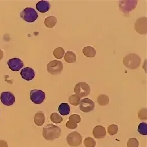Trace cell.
<instances>
[{"mask_svg": "<svg viewBox=\"0 0 147 147\" xmlns=\"http://www.w3.org/2000/svg\"><path fill=\"white\" fill-rule=\"evenodd\" d=\"M43 136L47 140H54L61 136V129L53 124L47 125L43 129Z\"/></svg>", "mask_w": 147, "mask_h": 147, "instance_id": "6da1fadb", "label": "cell"}, {"mask_svg": "<svg viewBox=\"0 0 147 147\" xmlns=\"http://www.w3.org/2000/svg\"><path fill=\"white\" fill-rule=\"evenodd\" d=\"M140 57L135 54L128 55L123 59V63L126 67L131 69H136L140 64Z\"/></svg>", "mask_w": 147, "mask_h": 147, "instance_id": "7a4b0ae2", "label": "cell"}, {"mask_svg": "<svg viewBox=\"0 0 147 147\" xmlns=\"http://www.w3.org/2000/svg\"><path fill=\"white\" fill-rule=\"evenodd\" d=\"M91 92L90 87L85 82L78 83L74 88V92L79 98H83L88 96Z\"/></svg>", "mask_w": 147, "mask_h": 147, "instance_id": "3957f363", "label": "cell"}, {"mask_svg": "<svg viewBox=\"0 0 147 147\" xmlns=\"http://www.w3.org/2000/svg\"><path fill=\"white\" fill-rule=\"evenodd\" d=\"M38 13L32 8H26L21 12L20 17L28 22H33L38 18Z\"/></svg>", "mask_w": 147, "mask_h": 147, "instance_id": "277c9868", "label": "cell"}, {"mask_svg": "<svg viewBox=\"0 0 147 147\" xmlns=\"http://www.w3.org/2000/svg\"><path fill=\"white\" fill-rule=\"evenodd\" d=\"M63 69L62 63L57 60H53L47 64V71L53 75H58L61 74Z\"/></svg>", "mask_w": 147, "mask_h": 147, "instance_id": "5b68a950", "label": "cell"}, {"mask_svg": "<svg viewBox=\"0 0 147 147\" xmlns=\"http://www.w3.org/2000/svg\"><path fill=\"white\" fill-rule=\"evenodd\" d=\"M67 142L71 147H78L82 143V137L77 132H73L67 136Z\"/></svg>", "mask_w": 147, "mask_h": 147, "instance_id": "8992f818", "label": "cell"}, {"mask_svg": "<svg viewBox=\"0 0 147 147\" xmlns=\"http://www.w3.org/2000/svg\"><path fill=\"white\" fill-rule=\"evenodd\" d=\"M30 96L32 101L37 105L41 104L45 97V92L40 90H32L30 92Z\"/></svg>", "mask_w": 147, "mask_h": 147, "instance_id": "52a82bcc", "label": "cell"}, {"mask_svg": "<svg viewBox=\"0 0 147 147\" xmlns=\"http://www.w3.org/2000/svg\"><path fill=\"white\" fill-rule=\"evenodd\" d=\"M95 108V103L89 98H85L80 100V109L84 113H89Z\"/></svg>", "mask_w": 147, "mask_h": 147, "instance_id": "ba28073f", "label": "cell"}, {"mask_svg": "<svg viewBox=\"0 0 147 147\" xmlns=\"http://www.w3.org/2000/svg\"><path fill=\"white\" fill-rule=\"evenodd\" d=\"M137 1H123L120 2V8L124 13H128L130 11L135 9Z\"/></svg>", "mask_w": 147, "mask_h": 147, "instance_id": "9c48e42d", "label": "cell"}, {"mask_svg": "<svg viewBox=\"0 0 147 147\" xmlns=\"http://www.w3.org/2000/svg\"><path fill=\"white\" fill-rule=\"evenodd\" d=\"M0 99L3 105L10 106L15 102V97L10 92H4L1 95Z\"/></svg>", "mask_w": 147, "mask_h": 147, "instance_id": "30bf717a", "label": "cell"}, {"mask_svg": "<svg viewBox=\"0 0 147 147\" xmlns=\"http://www.w3.org/2000/svg\"><path fill=\"white\" fill-rule=\"evenodd\" d=\"M135 29L140 34H147V18H141L136 20Z\"/></svg>", "mask_w": 147, "mask_h": 147, "instance_id": "8fae6325", "label": "cell"}, {"mask_svg": "<svg viewBox=\"0 0 147 147\" xmlns=\"http://www.w3.org/2000/svg\"><path fill=\"white\" fill-rule=\"evenodd\" d=\"M7 64L10 70L13 71H18L24 66V63L18 58H14L10 59Z\"/></svg>", "mask_w": 147, "mask_h": 147, "instance_id": "7c38bea8", "label": "cell"}, {"mask_svg": "<svg viewBox=\"0 0 147 147\" xmlns=\"http://www.w3.org/2000/svg\"><path fill=\"white\" fill-rule=\"evenodd\" d=\"M69 119L66 124V127L69 129H76L78 127V124L81 121L80 116L77 114L72 115L69 117Z\"/></svg>", "mask_w": 147, "mask_h": 147, "instance_id": "4fadbf2b", "label": "cell"}, {"mask_svg": "<svg viewBox=\"0 0 147 147\" xmlns=\"http://www.w3.org/2000/svg\"><path fill=\"white\" fill-rule=\"evenodd\" d=\"M20 75L22 78L27 81L31 80L35 77V72L32 68L30 67H26L22 70Z\"/></svg>", "mask_w": 147, "mask_h": 147, "instance_id": "5bb4252c", "label": "cell"}, {"mask_svg": "<svg viewBox=\"0 0 147 147\" xmlns=\"http://www.w3.org/2000/svg\"><path fill=\"white\" fill-rule=\"evenodd\" d=\"M93 136L97 139H101L105 138L107 135L106 130L102 126H97L94 128L93 131Z\"/></svg>", "mask_w": 147, "mask_h": 147, "instance_id": "9a60e30c", "label": "cell"}, {"mask_svg": "<svg viewBox=\"0 0 147 147\" xmlns=\"http://www.w3.org/2000/svg\"><path fill=\"white\" fill-rule=\"evenodd\" d=\"M36 9L41 13H45L49 10L50 4L46 1H41L36 4Z\"/></svg>", "mask_w": 147, "mask_h": 147, "instance_id": "2e32d148", "label": "cell"}, {"mask_svg": "<svg viewBox=\"0 0 147 147\" xmlns=\"http://www.w3.org/2000/svg\"><path fill=\"white\" fill-rule=\"evenodd\" d=\"M45 122V115L42 111L37 113L34 117V122L38 126L43 125Z\"/></svg>", "mask_w": 147, "mask_h": 147, "instance_id": "e0dca14e", "label": "cell"}, {"mask_svg": "<svg viewBox=\"0 0 147 147\" xmlns=\"http://www.w3.org/2000/svg\"><path fill=\"white\" fill-rule=\"evenodd\" d=\"M83 54L89 58H94L96 55V50L93 47H85L83 50Z\"/></svg>", "mask_w": 147, "mask_h": 147, "instance_id": "ac0fdd59", "label": "cell"}, {"mask_svg": "<svg viewBox=\"0 0 147 147\" xmlns=\"http://www.w3.org/2000/svg\"><path fill=\"white\" fill-rule=\"evenodd\" d=\"M58 111L61 115H62V116H66L70 113V107L68 104L63 103L59 107Z\"/></svg>", "mask_w": 147, "mask_h": 147, "instance_id": "d6986e66", "label": "cell"}, {"mask_svg": "<svg viewBox=\"0 0 147 147\" xmlns=\"http://www.w3.org/2000/svg\"><path fill=\"white\" fill-rule=\"evenodd\" d=\"M57 22V19L54 16H49L45 18V24L46 27L49 28H52L56 25Z\"/></svg>", "mask_w": 147, "mask_h": 147, "instance_id": "ffe728a7", "label": "cell"}, {"mask_svg": "<svg viewBox=\"0 0 147 147\" xmlns=\"http://www.w3.org/2000/svg\"><path fill=\"white\" fill-rule=\"evenodd\" d=\"M64 60L69 63H73L76 62V55L72 51H67L65 54Z\"/></svg>", "mask_w": 147, "mask_h": 147, "instance_id": "44dd1931", "label": "cell"}, {"mask_svg": "<svg viewBox=\"0 0 147 147\" xmlns=\"http://www.w3.org/2000/svg\"><path fill=\"white\" fill-rule=\"evenodd\" d=\"M97 102L101 106H105L109 103V98L105 95H100L97 98Z\"/></svg>", "mask_w": 147, "mask_h": 147, "instance_id": "7402d4cb", "label": "cell"}, {"mask_svg": "<svg viewBox=\"0 0 147 147\" xmlns=\"http://www.w3.org/2000/svg\"><path fill=\"white\" fill-rule=\"evenodd\" d=\"M50 119L53 122L56 124H59L62 122L63 121L62 117L56 113H54L51 114L50 116Z\"/></svg>", "mask_w": 147, "mask_h": 147, "instance_id": "603a6c76", "label": "cell"}, {"mask_svg": "<svg viewBox=\"0 0 147 147\" xmlns=\"http://www.w3.org/2000/svg\"><path fill=\"white\" fill-rule=\"evenodd\" d=\"M64 49L62 47H58L54 50V55L55 58L60 59L63 57L64 55Z\"/></svg>", "mask_w": 147, "mask_h": 147, "instance_id": "cb8c5ba5", "label": "cell"}, {"mask_svg": "<svg viewBox=\"0 0 147 147\" xmlns=\"http://www.w3.org/2000/svg\"><path fill=\"white\" fill-rule=\"evenodd\" d=\"M84 144L86 147H95L96 146V142L93 138L88 137L84 141Z\"/></svg>", "mask_w": 147, "mask_h": 147, "instance_id": "d4e9b609", "label": "cell"}, {"mask_svg": "<svg viewBox=\"0 0 147 147\" xmlns=\"http://www.w3.org/2000/svg\"><path fill=\"white\" fill-rule=\"evenodd\" d=\"M138 132L142 135H147V124L146 123H141L138 125Z\"/></svg>", "mask_w": 147, "mask_h": 147, "instance_id": "484cf974", "label": "cell"}, {"mask_svg": "<svg viewBox=\"0 0 147 147\" xmlns=\"http://www.w3.org/2000/svg\"><path fill=\"white\" fill-rule=\"evenodd\" d=\"M69 101L71 105L77 106L80 104V98H79L76 95H72L69 97Z\"/></svg>", "mask_w": 147, "mask_h": 147, "instance_id": "4316f807", "label": "cell"}, {"mask_svg": "<svg viewBox=\"0 0 147 147\" xmlns=\"http://www.w3.org/2000/svg\"><path fill=\"white\" fill-rule=\"evenodd\" d=\"M107 131L109 135L111 136L115 135L118 131V127L117 125L112 124L108 127Z\"/></svg>", "mask_w": 147, "mask_h": 147, "instance_id": "83f0119b", "label": "cell"}, {"mask_svg": "<svg viewBox=\"0 0 147 147\" xmlns=\"http://www.w3.org/2000/svg\"><path fill=\"white\" fill-rule=\"evenodd\" d=\"M139 143L138 140L136 138H132L129 139L127 142V147H138Z\"/></svg>", "mask_w": 147, "mask_h": 147, "instance_id": "f1b7e54d", "label": "cell"}, {"mask_svg": "<svg viewBox=\"0 0 147 147\" xmlns=\"http://www.w3.org/2000/svg\"><path fill=\"white\" fill-rule=\"evenodd\" d=\"M138 118L140 120H147V109H142L138 111Z\"/></svg>", "mask_w": 147, "mask_h": 147, "instance_id": "f546056e", "label": "cell"}, {"mask_svg": "<svg viewBox=\"0 0 147 147\" xmlns=\"http://www.w3.org/2000/svg\"><path fill=\"white\" fill-rule=\"evenodd\" d=\"M0 147H8V145L5 140H0Z\"/></svg>", "mask_w": 147, "mask_h": 147, "instance_id": "4dcf8cb0", "label": "cell"}, {"mask_svg": "<svg viewBox=\"0 0 147 147\" xmlns=\"http://www.w3.org/2000/svg\"><path fill=\"white\" fill-rule=\"evenodd\" d=\"M3 57H4V53L1 49H0V60L2 59Z\"/></svg>", "mask_w": 147, "mask_h": 147, "instance_id": "1f68e13d", "label": "cell"}]
</instances>
